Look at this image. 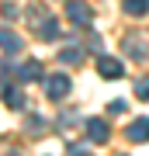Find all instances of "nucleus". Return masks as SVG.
<instances>
[{"label":"nucleus","mask_w":149,"mask_h":156,"mask_svg":"<svg viewBox=\"0 0 149 156\" xmlns=\"http://www.w3.org/2000/svg\"><path fill=\"white\" fill-rule=\"evenodd\" d=\"M69 76H66V73H55V76H49V80H45V94H49L52 101H59V97H66L69 94Z\"/></svg>","instance_id":"1"},{"label":"nucleus","mask_w":149,"mask_h":156,"mask_svg":"<svg viewBox=\"0 0 149 156\" xmlns=\"http://www.w3.org/2000/svg\"><path fill=\"white\" fill-rule=\"evenodd\" d=\"M66 17L73 24H90V21H94V11L83 4V0H69V4H66Z\"/></svg>","instance_id":"2"},{"label":"nucleus","mask_w":149,"mask_h":156,"mask_svg":"<svg viewBox=\"0 0 149 156\" xmlns=\"http://www.w3.org/2000/svg\"><path fill=\"white\" fill-rule=\"evenodd\" d=\"M97 73H101V76H104V80H118V76H122V73H125V66H122V59H111V56H101V59H97Z\"/></svg>","instance_id":"3"},{"label":"nucleus","mask_w":149,"mask_h":156,"mask_svg":"<svg viewBox=\"0 0 149 156\" xmlns=\"http://www.w3.org/2000/svg\"><path fill=\"white\" fill-rule=\"evenodd\" d=\"M128 139L132 142H149V118H135L128 125Z\"/></svg>","instance_id":"4"},{"label":"nucleus","mask_w":149,"mask_h":156,"mask_svg":"<svg viewBox=\"0 0 149 156\" xmlns=\"http://www.w3.org/2000/svg\"><path fill=\"white\" fill-rule=\"evenodd\" d=\"M122 49H125L132 59H146V56H149V45H146L142 38H135V35H132V38H125V45H122Z\"/></svg>","instance_id":"5"},{"label":"nucleus","mask_w":149,"mask_h":156,"mask_svg":"<svg viewBox=\"0 0 149 156\" xmlns=\"http://www.w3.org/2000/svg\"><path fill=\"white\" fill-rule=\"evenodd\" d=\"M21 38H17V35L11 31V28H0V49H4V52H21Z\"/></svg>","instance_id":"6"},{"label":"nucleus","mask_w":149,"mask_h":156,"mask_svg":"<svg viewBox=\"0 0 149 156\" xmlns=\"http://www.w3.org/2000/svg\"><path fill=\"white\" fill-rule=\"evenodd\" d=\"M87 135H90L94 142H104V139H108V125L101 122V118H90V122H87Z\"/></svg>","instance_id":"7"},{"label":"nucleus","mask_w":149,"mask_h":156,"mask_svg":"<svg viewBox=\"0 0 149 156\" xmlns=\"http://www.w3.org/2000/svg\"><path fill=\"white\" fill-rule=\"evenodd\" d=\"M122 7H125V14H132V17L149 14V0H122Z\"/></svg>","instance_id":"8"},{"label":"nucleus","mask_w":149,"mask_h":156,"mask_svg":"<svg viewBox=\"0 0 149 156\" xmlns=\"http://www.w3.org/2000/svg\"><path fill=\"white\" fill-rule=\"evenodd\" d=\"M4 101H7V108H21V104H24V94H21L17 87L7 83V87H4Z\"/></svg>","instance_id":"9"},{"label":"nucleus","mask_w":149,"mask_h":156,"mask_svg":"<svg viewBox=\"0 0 149 156\" xmlns=\"http://www.w3.org/2000/svg\"><path fill=\"white\" fill-rule=\"evenodd\" d=\"M38 35H42V38H45V42H52V38H55V35H59V24H55V21H52V17H45V21H42V31H38Z\"/></svg>","instance_id":"10"},{"label":"nucleus","mask_w":149,"mask_h":156,"mask_svg":"<svg viewBox=\"0 0 149 156\" xmlns=\"http://www.w3.org/2000/svg\"><path fill=\"white\" fill-rule=\"evenodd\" d=\"M21 76L24 80H38L42 76V62H24V66H21Z\"/></svg>","instance_id":"11"},{"label":"nucleus","mask_w":149,"mask_h":156,"mask_svg":"<svg viewBox=\"0 0 149 156\" xmlns=\"http://www.w3.org/2000/svg\"><path fill=\"white\" fill-rule=\"evenodd\" d=\"M62 62H83L80 49H62Z\"/></svg>","instance_id":"12"},{"label":"nucleus","mask_w":149,"mask_h":156,"mask_svg":"<svg viewBox=\"0 0 149 156\" xmlns=\"http://www.w3.org/2000/svg\"><path fill=\"white\" fill-rule=\"evenodd\" d=\"M135 97L149 101V80H139V87H135Z\"/></svg>","instance_id":"13"},{"label":"nucleus","mask_w":149,"mask_h":156,"mask_svg":"<svg viewBox=\"0 0 149 156\" xmlns=\"http://www.w3.org/2000/svg\"><path fill=\"white\" fill-rule=\"evenodd\" d=\"M0 14H4V17H17V7H14V4H4V7H0Z\"/></svg>","instance_id":"14"},{"label":"nucleus","mask_w":149,"mask_h":156,"mask_svg":"<svg viewBox=\"0 0 149 156\" xmlns=\"http://www.w3.org/2000/svg\"><path fill=\"white\" fill-rule=\"evenodd\" d=\"M125 108H128V104H125V101H111V115H118V111H122V115H125Z\"/></svg>","instance_id":"15"},{"label":"nucleus","mask_w":149,"mask_h":156,"mask_svg":"<svg viewBox=\"0 0 149 156\" xmlns=\"http://www.w3.org/2000/svg\"><path fill=\"white\" fill-rule=\"evenodd\" d=\"M4 156H17V153H4Z\"/></svg>","instance_id":"16"}]
</instances>
